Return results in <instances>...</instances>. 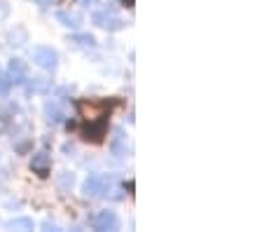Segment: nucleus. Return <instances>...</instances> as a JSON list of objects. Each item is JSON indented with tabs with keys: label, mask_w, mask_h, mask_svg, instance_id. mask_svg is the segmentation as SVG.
<instances>
[{
	"label": "nucleus",
	"mask_w": 262,
	"mask_h": 232,
	"mask_svg": "<svg viewBox=\"0 0 262 232\" xmlns=\"http://www.w3.org/2000/svg\"><path fill=\"white\" fill-rule=\"evenodd\" d=\"M56 22L66 28H80L82 26V17L77 12H68V10H59L56 12Z\"/></svg>",
	"instance_id": "1a4fd4ad"
},
{
	"label": "nucleus",
	"mask_w": 262,
	"mask_h": 232,
	"mask_svg": "<svg viewBox=\"0 0 262 232\" xmlns=\"http://www.w3.org/2000/svg\"><path fill=\"white\" fill-rule=\"evenodd\" d=\"M71 43L80 45V47H94L96 38H94L92 33H75V35H71Z\"/></svg>",
	"instance_id": "f8f14e48"
},
{
	"label": "nucleus",
	"mask_w": 262,
	"mask_h": 232,
	"mask_svg": "<svg viewBox=\"0 0 262 232\" xmlns=\"http://www.w3.org/2000/svg\"><path fill=\"white\" fill-rule=\"evenodd\" d=\"M0 71H3V68H0Z\"/></svg>",
	"instance_id": "412c9836"
},
{
	"label": "nucleus",
	"mask_w": 262,
	"mask_h": 232,
	"mask_svg": "<svg viewBox=\"0 0 262 232\" xmlns=\"http://www.w3.org/2000/svg\"><path fill=\"white\" fill-rule=\"evenodd\" d=\"M45 115H47V120L52 124H59V122L66 120V111L59 106V101H47L45 103Z\"/></svg>",
	"instance_id": "9d476101"
},
{
	"label": "nucleus",
	"mask_w": 262,
	"mask_h": 232,
	"mask_svg": "<svg viewBox=\"0 0 262 232\" xmlns=\"http://www.w3.org/2000/svg\"><path fill=\"white\" fill-rule=\"evenodd\" d=\"M92 227L94 230H101V232H110V230H117L120 227V218L115 211H98L96 216L92 218Z\"/></svg>",
	"instance_id": "39448f33"
},
{
	"label": "nucleus",
	"mask_w": 262,
	"mask_h": 232,
	"mask_svg": "<svg viewBox=\"0 0 262 232\" xmlns=\"http://www.w3.org/2000/svg\"><path fill=\"white\" fill-rule=\"evenodd\" d=\"M75 3H80L82 7H94V5H98V0H75Z\"/></svg>",
	"instance_id": "a211bd4d"
},
{
	"label": "nucleus",
	"mask_w": 262,
	"mask_h": 232,
	"mask_svg": "<svg viewBox=\"0 0 262 232\" xmlns=\"http://www.w3.org/2000/svg\"><path fill=\"white\" fill-rule=\"evenodd\" d=\"M10 80L14 85H26L28 80V66L24 59H12L10 61Z\"/></svg>",
	"instance_id": "0eeeda50"
},
{
	"label": "nucleus",
	"mask_w": 262,
	"mask_h": 232,
	"mask_svg": "<svg viewBox=\"0 0 262 232\" xmlns=\"http://www.w3.org/2000/svg\"><path fill=\"white\" fill-rule=\"evenodd\" d=\"M73 183H75V176H73V174H68V172H63L59 176V190H61V193H68V190L73 188Z\"/></svg>",
	"instance_id": "ddd939ff"
},
{
	"label": "nucleus",
	"mask_w": 262,
	"mask_h": 232,
	"mask_svg": "<svg viewBox=\"0 0 262 232\" xmlns=\"http://www.w3.org/2000/svg\"><path fill=\"white\" fill-rule=\"evenodd\" d=\"M110 190V178L101 176V174H89L84 185H82V195L84 197H98V195H108Z\"/></svg>",
	"instance_id": "7ed1b4c3"
},
{
	"label": "nucleus",
	"mask_w": 262,
	"mask_h": 232,
	"mask_svg": "<svg viewBox=\"0 0 262 232\" xmlns=\"http://www.w3.org/2000/svg\"><path fill=\"white\" fill-rule=\"evenodd\" d=\"M92 22L96 24L98 28H105V31H122L126 26L124 19L115 17L110 10H101V12H94L92 14Z\"/></svg>",
	"instance_id": "20e7f679"
},
{
	"label": "nucleus",
	"mask_w": 262,
	"mask_h": 232,
	"mask_svg": "<svg viewBox=\"0 0 262 232\" xmlns=\"http://www.w3.org/2000/svg\"><path fill=\"white\" fill-rule=\"evenodd\" d=\"M7 14H10V5H7L5 0H0V22L7 19Z\"/></svg>",
	"instance_id": "f3484780"
},
{
	"label": "nucleus",
	"mask_w": 262,
	"mask_h": 232,
	"mask_svg": "<svg viewBox=\"0 0 262 232\" xmlns=\"http://www.w3.org/2000/svg\"><path fill=\"white\" fill-rule=\"evenodd\" d=\"M33 3H38L40 7H47V5H52V3H54V0H33Z\"/></svg>",
	"instance_id": "6ab92c4d"
},
{
	"label": "nucleus",
	"mask_w": 262,
	"mask_h": 232,
	"mask_svg": "<svg viewBox=\"0 0 262 232\" xmlns=\"http://www.w3.org/2000/svg\"><path fill=\"white\" fill-rule=\"evenodd\" d=\"M33 64L42 71H54L59 66V54L47 45H38V47H33Z\"/></svg>",
	"instance_id": "f03ea898"
},
{
	"label": "nucleus",
	"mask_w": 262,
	"mask_h": 232,
	"mask_svg": "<svg viewBox=\"0 0 262 232\" xmlns=\"http://www.w3.org/2000/svg\"><path fill=\"white\" fill-rule=\"evenodd\" d=\"M10 89H12V80L0 71V99H5V96L10 94Z\"/></svg>",
	"instance_id": "2eb2a0df"
},
{
	"label": "nucleus",
	"mask_w": 262,
	"mask_h": 232,
	"mask_svg": "<svg viewBox=\"0 0 262 232\" xmlns=\"http://www.w3.org/2000/svg\"><path fill=\"white\" fill-rule=\"evenodd\" d=\"M49 169H52V157H49V153L40 150V153L33 155V160H31V172L33 174H38L40 178H47Z\"/></svg>",
	"instance_id": "423d86ee"
},
{
	"label": "nucleus",
	"mask_w": 262,
	"mask_h": 232,
	"mask_svg": "<svg viewBox=\"0 0 262 232\" xmlns=\"http://www.w3.org/2000/svg\"><path fill=\"white\" fill-rule=\"evenodd\" d=\"M7 227H19V230H33V221L31 218H14V221L7 223Z\"/></svg>",
	"instance_id": "4468645a"
},
{
	"label": "nucleus",
	"mask_w": 262,
	"mask_h": 232,
	"mask_svg": "<svg viewBox=\"0 0 262 232\" xmlns=\"http://www.w3.org/2000/svg\"><path fill=\"white\" fill-rule=\"evenodd\" d=\"M120 99H77L75 108L84 124H108V117Z\"/></svg>",
	"instance_id": "f257e3e1"
},
{
	"label": "nucleus",
	"mask_w": 262,
	"mask_h": 232,
	"mask_svg": "<svg viewBox=\"0 0 262 232\" xmlns=\"http://www.w3.org/2000/svg\"><path fill=\"white\" fill-rule=\"evenodd\" d=\"M7 43L12 45V47H21V45L28 43V33H26V28L24 26H14L7 33Z\"/></svg>",
	"instance_id": "9b49d317"
},
{
	"label": "nucleus",
	"mask_w": 262,
	"mask_h": 232,
	"mask_svg": "<svg viewBox=\"0 0 262 232\" xmlns=\"http://www.w3.org/2000/svg\"><path fill=\"white\" fill-rule=\"evenodd\" d=\"M122 5H126V7H134V0H120Z\"/></svg>",
	"instance_id": "aec40b11"
},
{
	"label": "nucleus",
	"mask_w": 262,
	"mask_h": 232,
	"mask_svg": "<svg viewBox=\"0 0 262 232\" xmlns=\"http://www.w3.org/2000/svg\"><path fill=\"white\" fill-rule=\"evenodd\" d=\"M110 150H113L115 157H124L126 155V136L120 127L113 132V138H110Z\"/></svg>",
	"instance_id": "6e6552de"
},
{
	"label": "nucleus",
	"mask_w": 262,
	"mask_h": 232,
	"mask_svg": "<svg viewBox=\"0 0 262 232\" xmlns=\"http://www.w3.org/2000/svg\"><path fill=\"white\" fill-rule=\"evenodd\" d=\"M28 82V80H26ZM49 87V82L47 80H42V77H33L31 82H28V89H31V92H45V89Z\"/></svg>",
	"instance_id": "dca6fc26"
}]
</instances>
